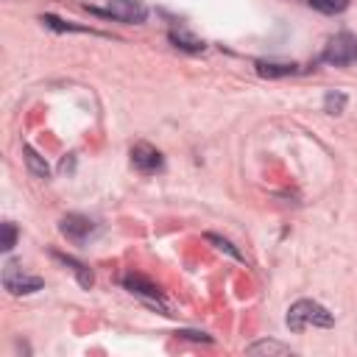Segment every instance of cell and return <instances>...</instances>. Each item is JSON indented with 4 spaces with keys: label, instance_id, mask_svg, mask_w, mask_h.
<instances>
[{
    "label": "cell",
    "instance_id": "obj_1",
    "mask_svg": "<svg viewBox=\"0 0 357 357\" xmlns=\"http://www.w3.org/2000/svg\"><path fill=\"white\" fill-rule=\"evenodd\" d=\"M284 324L293 332H304L307 326H324V329H329L335 324V315L324 304H318L312 298H298L296 304H290V310L284 315Z\"/></svg>",
    "mask_w": 357,
    "mask_h": 357
},
{
    "label": "cell",
    "instance_id": "obj_2",
    "mask_svg": "<svg viewBox=\"0 0 357 357\" xmlns=\"http://www.w3.org/2000/svg\"><path fill=\"white\" fill-rule=\"evenodd\" d=\"M3 287L11 293V296H31V293H39L45 287V279L42 276H33L28 271L20 268V262L8 259L3 265Z\"/></svg>",
    "mask_w": 357,
    "mask_h": 357
},
{
    "label": "cell",
    "instance_id": "obj_3",
    "mask_svg": "<svg viewBox=\"0 0 357 357\" xmlns=\"http://www.w3.org/2000/svg\"><path fill=\"white\" fill-rule=\"evenodd\" d=\"M321 61H326L332 67H349V64H354L357 61V36L349 33V31L335 33L326 42V47H324Z\"/></svg>",
    "mask_w": 357,
    "mask_h": 357
},
{
    "label": "cell",
    "instance_id": "obj_4",
    "mask_svg": "<svg viewBox=\"0 0 357 357\" xmlns=\"http://www.w3.org/2000/svg\"><path fill=\"white\" fill-rule=\"evenodd\" d=\"M84 8L92 11V14H100V17H112L117 22H126V25H139L148 17V6L142 0H109L106 8H92V6H84Z\"/></svg>",
    "mask_w": 357,
    "mask_h": 357
},
{
    "label": "cell",
    "instance_id": "obj_5",
    "mask_svg": "<svg viewBox=\"0 0 357 357\" xmlns=\"http://www.w3.org/2000/svg\"><path fill=\"white\" fill-rule=\"evenodd\" d=\"M59 231H61L70 243H86V240L98 231V223H95L92 218H86V215L67 212V215H61V220H59Z\"/></svg>",
    "mask_w": 357,
    "mask_h": 357
},
{
    "label": "cell",
    "instance_id": "obj_6",
    "mask_svg": "<svg viewBox=\"0 0 357 357\" xmlns=\"http://www.w3.org/2000/svg\"><path fill=\"white\" fill-rule=\"evenodd\" d=\"M131 165L139 173H159L165 167V156L151 142H134L131 145Z\"/></svg>",
    "mask_w": 357,
    "mask_h": 357
},
{
    "label": "cell",
    "instance_id": "obj_7",
    "mask_svg": "<svg viewBox=\"0 0 357 357\" xmlns=\"http://www.w3.org/2000/svg\"><path fill=\"white\" fill-rule=\"evenodd\" d=\"M123 287L128 290V293H134V296H142V298H148L151 304H159L165 312H167V307H165V296H162V290L148 279V276H142V273H126L123 276ZM170 315V312H167Z\"/></svg>",
    "mask_w": 357,
    "mask_h": 357
},
{
    "label": "cell",
    "instance_id": "obj_8",
    "mask_svg": "<svg viewBox=\"0 0 357 357\" xmlns=\"http://www.w3.org/2000/svg\"><path fill=\"white\" fill-rule=\"evenodd\" d=\"M50 257H53L56 262H61L64 268H70V271L75 273V279H78V284H81V287H86V290H89V287L95 284V273H92V268H89V265H84L81 259H75V257H70V254H59V251H53Z\"/></svg>",
    "mask_w": 357,
    "mask_h": 357
},
{
    "label": "cell",
    "instance_id": "obj_9",
    "mask_svg": "<svg viewBox=\"0 0 357 357\" xmlns=\"http://www.w3.org/2000/svg\"><path fill=\"white\" fill-rule=\"evenodd\" d=\"M254 70H257V75H262V78H284V75H296V73H298V64H293V61H265V59H259V61L254 64Z\"/></svg>",
    "mask_w": 357,
    "mask_h": 357
},
{
    "label": "cell",
    "instance_id": "obj_10",
    "mask_svg": "<svg viewBox=\"0 0 357 357\" xmlns=\"http://www.w3.org/2000/svg\"><path fill=\"white\" fill-rule=\"evenodd\" d=\"M167 39H170V45L173 47H178V50H187V53H201L206 45H204V39H198V36H192L190 31H184V28H170L167 31Z\"/></svg>",
    "mask_w": 357,
    "mask_h": 357
},
{
    "label": "cell",
    "instance_id": "obj_11",
    "mask_svg": "<svg viewBox=\"0 0 357 357\" xmlns=\"http://www.w3.org/2000/svg\"><path fill=\"white\" fill-rule=\"evenodd\" d=\"M22 159H25V167H28V173L33 176V178H50V165L45 162V156H39L31 145H22Z\"/></svg>",
    "mask_w": 357,
    "mask_h": 357
},
{
    "label": "cell",
    "instance_id": "obj_12",
    "mask_svg": "<svg viewBox=\"0 0 357 357\" xmlns=\"http://www.w3.org/2000/svg\"><path fill=\"white\" fill-rule=\"evenodd\" d=\"M245 354H293V351L279 340H254L245 346Z\"/></svg>",
    "mask_w": 357,
    "mask_h": 357
},
{
    "label": "cell",
    "instance_id": "obj_13",
    "mask_svg": "<svg viewBox=\"0 0 357 357\" xmlns=\"http://www.w3.org/2000/svg\"><path fill=\"white\" fill-rule=\"evenodd\" d=\"M206 240L218 248V251H223V254H229L231 259H237V262H245V257H243V251L231 243V240H226V237H220V234H215V231H206Z\"/></svg>",
    "mask_w": 357,
    "mask_h": 357
},
{
    "label": "cell",
    "instance_id": "obj_14",
    "mask_svg": "<svg viewBox=\"0 0 357 357\" xmlns=\"http://www.w3.org/2000/svg\"><path fill=\"white\" fill-rule=\"evenodd\" d=\"M346 103H349V98H346V92H340V89H329V92L324 95V112H326V114H343Z\"/></svg>",
    "mask_w": 357,
    "mask_h": 357
},
{
    "label": "cell",
    "instance_id": "obj_15",
    "mask_svg": "<svg viewBox=\"0 0 357 357\" xmlns=\"http://www.w3.org/2000/svg\"><path fill=\"white\" fill-rule=\"evenodd\" d=\"M39 22L42 25H47V28H53V31H81V33H98V31H92V28H86V25H75V22H64V20H59V17H53V14H42L39 17Z\"/></svg>",
    "mask_w": 357,
    "mask_h": 357
},
{
    "label": "cell",
    "instance_id": "obj_16",
    "mask_svg": "<svg viewBox=\"0 0 357 357\" xmlns=\"http://www.w3.org/2000/svg\"><path fill=\"white\" fill-rule=\"evenodd\" d=\"M307 3H310L315 11H321V14H343L351 0H307Z\"/></svg>",
    "mask_w": 357,
    "mask_h": 357
},
{
    "label": "cell",
    "instance_id": "obj_17",
    "mask_svg": "<svg viewBox=\"0 0 357 357\" xmlns=\"http://www.w3.org/2000/svg\"><path fill=\"white\" fill-rule=\"evenodd\" d=\"M17 237H20L17 226H14L11 220H6V223H3V237H0V251H11V248L17 245Z\"/></svg>",
    "mask_w": 357,
    "mask_h": 357
},
{
    "label": "cell",
    "instance_id": "obj_18",
    "mask_svg": "<svg viewBox=\"0 0 357 357\" xmlns=\"http://www.w3.org/2000/svg\"><path fill=\"white\" fill-rule=\"evenodd\" d=\"M178 337H190V340H201V343H212V335H206V332H195V329H181V332H176Z\"/></svg>",
    "mask_w": 357,
    "mask_h": 357
}]
</instances>
